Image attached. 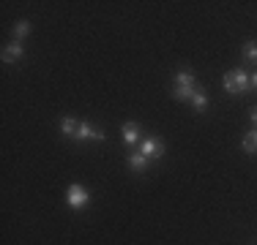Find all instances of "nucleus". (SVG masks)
<instances>
[{
	"label": "nucleus",
	"mask_w": 257,
	"mask_h": 245,
	"mask_svg": "<svg viewBox=\"0 0 257 245\" xmlns=\"http://www.w3.org/2000/svg\"><path fill=\"white\" fill-rule=\"evenodd\" d=\"M77 142H104V131H99V128H93L90 122H79V128H77Z\"/></svg>",
	"instance_id": "39448f33"
},
{
	"label": "nucleus",
	"mask_w": 257,
	"mask_h": 245,
	"mask_svg": "<svg viewBox=\"0 0 257 245\" xmlns=\"http://www.w3.org/2000/svg\"><path fill=\"white\" fill-rule=\"evenodd\" d=\"M252 88H257V71H254V76H252Z\"/></svg>",
	"instance_id": "2eb2a0df"
},
{
	"label": "nucleus",
	"mask_w": 257,
	"mask_h": 245,
	"mask_svg": "<svg viewBox=\"0 0 257 245\" xmlns=\"http://www.w3.org/2000/svg\"><path fill=\"white\" fill-rule=\"evenodd\" d=\"M243 60L246 63H257V41H246L243 44Z\"/></svg>",
	"instance_id": "ddd939ff"
},
{
	"label": "nucleus",
	"mask_w": 257,
	"mask_h": 245,
	"mask_svg": "<svg viewBox=\"0 0 257 245\" xmlns=\"http://www.w3.org/2000/svg\"><path fill=\"white\" fill-rule=\"evenodd\" d=\"M120 136H123V144H137L140 136H143V131H140L137 122H123V128H120Z\"/></svg>",
	"instance_id": "423d86ee"
},
{
	"label": "nucleus",
	"mask_w": 257,
	"mask_h": 245,
	"mask_svg": "<svg viewBox=\"0 0 257 245\" xmlns=\"http://www.w3.org/2000/svg\"><path fill=\"white\" fill-rule=\"evenodd\" d=\"M197 93V82H194V74L189 71H178L173 82V98L175 101H186L192 104V96Z\"/></svg>",
	"instance_id": "f03ea898"
},
{
	"label": "nucleus",
	"mask_w": 257,
	"mask_h": 245,
	"mask_svg": "<svg viewBox=\"0 0 257 245\" xmlns=\"http://www.w3.org/2000/svg\"><path fill=\"white\" fill-rule=\"evenodd\" d=\"M11 33H14L17 41H22V38H25V36L30 33V22H28V20H20V22L14 24V28H11Z\"/></svg>",
	"instance_id": "9b49d317"
},
{
	"label": "nucleus",
	"mask_w": 257,
	"mask_h": 245,
	"mask_svg": "<svg viewBox=\"0 0 257 245\" xmlns=\"http://www.w3.org/2000/svg\"><path fill=\"white\" fill-rule=\"evenodd\" d=\"M126 164H128V169H132L134 174H143L145 166H148V158H145L143 152H132V156L126 158Z\"/></svg>",
	"instance_id": "6e6552de"
},
{
	"label": "nucleus",
	"mask_w": 257,
	"mask_h": 245,
	"mask_svg": "<svg viewBox=\"0 0 257 245\" xmlns=\"http://www.w3.org/2000/svg\"><path fill=\"white\" fill-rule=\"evenodd\" d=\"M77 128H79V120H74V118H63V120H60V134H63V136L74 139L77 136Z\"/></svg>",
	"instance_id": "1a4fd4ad"
},
{
	"label": "nucleus",
	"mask_w": 257,
	"mask_h": 245,
	"mask_svg": "<svg viewBox=\"0 0 257 245\" xmlns=\"http://www.w3.org/2000/svg\"><path fill=\"white\" fill-rule=\"evenodd\" d=\"M222 84H224V90H227L230 96H243V93L252 90V79H249V74L243 68L227 71V74H224V79H222Z\"/></svg>",
	"instance_id": "f257e3e1"
},
{
	"label": "nucleus",
	"mask_w": 257,
	"mask_h": 245,
	"mask_svg": "<svg viewBox=\"0 0 257 245\" xmlns=\"http://www.w3.org/2000/svg\"><path fill=\"white\" fill-rule=\"evenodd\" d=\"M243 150H246L249 156H254V152H257V128H254V131H249L246 136H243Z\"/></svg>",
	"instance_id": "f8f14e48"
},
{
	"label": "nucleus",
	"mask_w": 257,
	"mask_h": 245,
	"mask_svg": "<svg viewBox=\"0 0 257 245\" xmlns=\"http://www.w3.org/2000/svg\"><path fill=\"white\" fill-rule=\"evenodd\" d=\"M249 118H252V122H254V128H257V106H252V114H249Z\"/></svg>",
	"instance_id": "4468645a"
},
{
	"label": "nucleus",
	"mask_w": 257,
	"mask_h": 245,
	"mask_svg": "<svg viewBox=\"0 0 257 245\" xmlns=\"http://www.w3.org/2000/svg\"><path fill=\"white\" fill-rule=\"evenodd\" d=\"M164 150H167V147H164V142H162V139H154V136H148L143 144H140V152H143L148 161H156V158H162Z\"/></svg>",
	"instance_id": "20e7f679"
},
{
	"label": "nucleus",
	"mask_w": 257,
	"mask_h": 245,
	"mask_svg": "<svg viewBox=\"0 0 257 245\" xmlns=\"http://www.w3.org/2000/svg\"><path fill=\"white\" fill-rule=\"evenodd\" d=\"M66 204L71 207V210H85V207L90 204V194H88V188H82V186H69V191H66Z\"/></svg>",
	"instance_id": "7ed1b4c3"
},
{
	"label": "nucleus",
	"mask_w": 257,
	"mask_h": 245,
	"mask_svg": "<svg viewBox=\"0 0 257 245\" xmlns=\"http://www.w3.org/2000/svg\"><path fill=\"white\" fill-rule=\"evenodd\" d=\"M192 106H194V112H205L208 109V96L203 88H197V93L192 96Z\"/></svg>",
	"instance_id": "9d476101"
},
{
	"label": "nucleus",
	"mask_w": 257,
	"mask_h": 245,
	"mask_svg": "<svg viewBox=\"0 0 257 245\" xmlns=\"http://www.w3.org/2000/svg\"><path fill=\"white\" fill-rule=\"evenodd\" d=\"M25 54V49H22L20 41H14V44H9V46H3V63H17V60Z\"/></svg>",
	"instance_id": "0eeeda50"
}]
</instances>
